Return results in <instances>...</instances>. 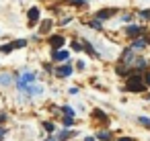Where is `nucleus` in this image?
Instances as JSON below:
<instances>
[{
    "instance_id": "f03ea898",
    "label": "nucleus",
    "mask_w": 150,
    "mask_h": 141,
    "mask_svg": "<svg viewBox=\"0 0 150 141\" xmlns=\"http://www.w3.org/2000/svg\"><path fill=\"white\" fill-rule=\"evenodd\" d=\"M35 82V74L33 72H27V74H23L19 80H17V86L19 88H25V86H29V84H33Z\"/></svg>"
},
{
    "instance_id": "423d86ee",
    "label": "nucleus",
    "mask_w": 150,
    "mask_h": 141,
    "mask_svg": "<svg viewBox=\"0 0 150 141\" xmlns=\"http://www.w3.org/2000/svg\"><path fill=\"white\" fill-rule=\"evenodd\" d=\"M113 15H115V10H113V8H103V10H99V13H97V19H99V21H105V19H111Z\"/></svg>"
},
{
    "instance_id": "cd10ccee",
    "label": "nucleus",
    "mask_w": 150,
    "mask_h": 141,
    "mask_svg": "<svg viewBox=\"0 0 150 141\" xmlns=\"http://www.w3.org/2000/svg\"><path fill=\"white\" fill-rule=\"evenodd\" d=\"M119 141H134L132 137H119Z\"/></svg>"
},
{
    "instance_id": "2f4dec72",
    "label": "nucleus",
    "mask_w": 150,
    "mask_h": 141,
    "mask_svg": "<svg viewBox=\"0 0 150 141\" xmlns=\"http://www.w3.org/2000/svg\"><path fill=\"white\" fill-rule=\"evenodd\" d=\"M148 100H150V94H148Z\"/></svg>"
},
{
    "instance_id": "b1692460",
    "label": "nucleus",
    "mask_w": 150,
    "mask_h": 141,
    "mask_svg": "<svg viewBox=\"0 0 150 141\" xmlns=\"http://www.w3.org/2000/svg\"><path fill=\"white\" fill-rule=\"evenodd\" d=\"M62 110H64V112H66V114H68V117H74V110H72V108H70V106H64V108H62Z\"/></svg>"
},
{
    "instance_id": "9b49d317",
    "label": "nucleus",
    "mask_w": 150,
    "mask_h": 141,
    "mask_svg": "<svg viewBox=\"0 0 150 141\" xmlns=\"http://www.w3.org/2000/svg\"><path fill=\"white\" fill-rule=\"evenodd\" d=\"M54 59H56V61L68 59V51H56V49H54Z\"/></svg>"
},
{
    "instance_id": "a211bd4d",
    "label": "nucleus",
    "mask_w": 150,
    "mask_h": 141,
    "mask_svg": "<svg viewBox=\"0 0 150 141\" xmlns=\"http://www.w3.org/2000/svg\"><path fill=\"white\" fill-rule=\"evenodd\" d=\"M15 47H13V43H6V45H2V47H0V51H2V53H11Z\"/></svg>"
},
{
    "instance_id": "bb28decb",
    "label": "nucleus",
    "mask_w": 150,
    "mask_h": 141,
    "mask_svg": "<svg viewBox=\"0 0 150 141\" xmlns=\"http://www.w3.org/2000/svg\"><path fill=\"white\" fill-rule=\"evenodd\" d=\"M144 84H146V86H150V72L144 76Z\"/></svg>"
},
{
    "instance_id": "4be33fe9",
    "label": "nucleus",
    "mask_w": 150,
    "mask_h": 141,
    "mask_svg": "<svg viewBox=\"0 0 150 141\" xmlns=\"http://www.w3.org/2000/svg\"><path fill=\"white\" fill-rule=\"evenodd\" d=\"M95 117H97V119H101V121H105V123H107V114H103V112H101V110H97V112H95Z\"/></svg>"
},
{
    "instance_id": "f8f14e48",
    "label": "nucleus",
    "mask_w": 150,
    "mask_h": 141,
    "mask_svg": "<svg viewBox=\"0 0 150 141\" xmlns=\"http://www.w3.org/2000/svg\"><path fill=\"white\" fill-rule=\"evenodd\" d=\"M113 135H111V131H99L97 133V139H101V141H109Z\"/></svg>"
},
{
    "instance_id": "f3484780",
    "label": "nucleus",
    "mask_w": 150,
    "mask_h": 141,
    "mask_svg": "<svg viewBox=\"0 0 150 141\" xmlns=\"http://www.w3.org/2000/svg\"><path fill=\"white\" fill-rule=\"evenodd\" d=\"M72 135H74V131H72V133H70V131H62V133L58 135V139H62V141H64V139H70Z\"/></svg>"
},
{
    "instance_id": "aec40b11",
    "label": "nucleus",
    "mask_w": 150,
    "mask_h": 141,
    "mask_svg": "<svg viewBox=\"0 0 150 141\" xmlns=\"http://www.w3.org/2000/svg\"><path fill=\"white\" fill-rule=\"evenodd\" d=\"M68 2H70V4H74V6H84L88 0H68Z\"/></svg>"
},
{
    "instance_id": "c85d7f7f",
    "label": "nucleus",
    "mask_w": 150,
    "mask_h": 141,
    "mask_svg": "<svg viewBox=\"0 0 150 141\" xmlns=\"http://www.w3.org/2000/svg\"><path fill=\"white\" fill-rule=\"evenodd\" d=\"M4 135V127H0V137H2Z\"/></svg>"
},
{
    "instance_id": "c756f323",
    "label": "nucleus",
    "mask_w": 150,
    "mask_h": 141,
    "mask_svg": "<svg viewBox=\"0 0 150 141\" xmlns=\"http://www.w3.org/2000/svg\"><path fill=\"white\" fill-rule=\"evenodd\" d=\"M146 19H148V21H150V10H146Z\"/></svg>"
},
{
    "instance_id": "ddd939ff",
    "label": "nucleus",
    "mask_w": 150,
    "mask_h": 141,
    "mask_svg": "<svg viewBox=\"0 0 150 141\" xmlns=\"http://www.w3.org/2000/svg\"><path fill=\"white\" fill-rule=\"evenodd\" d=\"M115 72H117L119 76H127V74H129V66H123V64H121V66L115 68Z\"/></svg>"
},
{
    "instance_id": "f257e3e1",
    "label": "nucleus",
    "mask_w": 150,
    "mask_h": 141,
    "mask_svg": "<svg viewBox=\"0 0 150 141\" xmlns=\"http://www.w3.org/2000/svg\"><path fill=\"white\" fill-rule=\"evenodd\" d=\"M125 90H129V92H144V90H146V84H144V74H142V72L132 74V76L127 78Z\"/></svg>"
},
{
    "instance_id": "7c9ffc66",
    "label": "nucleus",
    "mask_w": 150,
    "mask_h": 141,
    "mask_svg": "<svg viewBox=\"0 0 150 141\" xmlns=\"http://www.w3.org/2000/svg\"><path fill=\"white\" fill-rule=\"evenodd\" d=\"M47 141H54V137H50V139H47Z\"/></svg>"
},
{
    "instance_id": "393cba45",
    "label": "nucleus",
    "mask_w": 150,
    "mask_h": 141,
    "mask_svg": "<svg viewBox=\"0 0 150 141\" xmlns=\"http://www.w3.org/2000/svg\"><path fill=\"white\" fill-rule=\"evenodd\" d=\"M72 47H74V49H76V51H80V49H82V45H80V43H78V41H74V43H72Z\"/></svg>"
},
{
    "instance_id": "412c9836",
    "label": "nucleus",
    "mask_w": 150,
    "mask_h": 141,
    "mask_svg": "<svg viewBox=\"0 0 150 141\" xmlns=\"http://www.w3.org/2000/svg\"><path fill=\"white\" fill-rule=\"evenodd\" d=\"M91 27H93V29H97V31H101V21H99V19L91 21Z\"/></svg>"
},
{
    "instance_id": "dca6fc26",
    "label": "nucleus",
    "mask_w": 150,
    "mask_h": 141,
    "mask_svg": "<svg viewBox=\"0 0 150 141\" xmlns=\"http://www.w3.org/2000/svg\"><path fill=\"white\" fill-rule=\"evenodd\" d=\"M25 45H27V41H25V39H19V41H13V47H15V49H21V47H25Z\"/></svg>"
},
{
    "instance_id": "39448f33",
    "label": "nucleus",
    "mask_w": 150,
    "mask_h": 141,
    "mask_svg": "<svg viewBox=\"0 0 150 141\" xmlns=\"http://www.w3.org/2000/svg\"><path fill=\"white\" fill-rule=\"evenodd\" d=\"M146 45H148V39L142 37V35H138V39H134V43H132V49L136 51V49H142V47H146Z\"/></svg>"
},
{
    "instance_id": "7ed1b4c3",
    "label": "nucleus",
    "mask_w": 150,
    "mask_h": 141,
    "mask_svg": "<svg viewBox=\"0 0 150 141\" xmlns=\"http://www.w3.org/2000/svg\"><path fill=\"white\" fill-rule=\"evenodd\" d=\"M134 59H136V55H134V49H132V47L121 53V64H123V66H129V68H132V66H134Z\"/></svg>"
},
{
    "instance_id": "5701e85b",
    "label": "nucleus",
    "mask_w": 150,
    "mask_h": 141,
    "mask_svg": "<svg viewBox=\"0 0 150 141\" xmlns=\"http://www.w3.org/2000/svg\"><path fill=\"white\" fill-rule=\"evenodd\" d=\"M72 123H74V117H68V114H66V119H64V125H66V127H70Z\"/></svg>"
},
{
    "instance_id": "6e6552de",
    "label": "nucleus",
    "mask_w": 150,
    "mask_h": 141,
    "mask_svg": "<svg viewBox=\"0 0 150 141\" xmlns=\"http://www.w3.org/2000/svg\"><path fill=\"white\" fill-rule=\"evenodd\" d=\"M37 21H39V8H35V6H33V8L29 10V25L33 27Z\"/></svg>"
},
{
    "instance_id": "2eb2a0df",
    "label": "nucleus",
    "mask_w": 150,
    "mask_h": 141,
    "mask_svg": "<svg viewBox=\"0 0 150 141\" xmlns=\"http://www.w3.org/2000/svg\"><path fill=\"white\" fill-rule=\"evenodd\" d=\"M50 27H52V21H43L39 31H41V33H47V31H50Z\"/></svg>"
},
{
    "instance_id": "6ab92c4d",
    "label": "nucleus",
    "mask_w": 150,
    "mask_h": 141,
    "mask_svg": "<svg viewBox=\"0 0 150 141\" xmlns=\"http://www.w3.org/2000/svg\"><path fill=\"white\" fill-rule=\"evenodd\" d=\"M138 123L144 125V127H150V119L148 117H138Z\"/></svg>"
},
{
    "instance_id": "a878e982",
    "label": "nucleus",
    "mask_w": 150,
    "mask_h": 141,
    "mask_svg": "<svg viewBox=\"0 0 150 141\" xmlns=\"http://www.w3.org/2000/svg\"><path fill=\"white\" fill-rule=\"evenodd\" d=\"M43 127H45V131H50V133H52V131H54V125H52V123H45V125H43Z\"/></svg>"
},
{
    "instance_id": "9d476101",
    "label": "nucleus",
    "mask_w": 150,
    "mask_h": 141,
    "mask_svg": "<svg viewBox=\"0 0 150 141\" xmlns=\"http://www.w3.org/2000/svg\"><path fill=\"white\" fill-rule=\"evenodd\" d=\"M0 84H2V86H11L13 84V76L11 74H0Z\"/></svg>"
},
{
    "instance_id": "4468645a",
    "label": "nucleus",
    "mask_w": 150,
    "mask_h": 141,
    "mask_svg": "<svg viewBox=\"0 0 150 141\" xmlns=\"http://www.w3.org/2000/svg\"><path fill=\"white\" fill-rule=\"evenodd\" d=\"M23 90H27L29 94H41V86H25Z\"/></svg>"
},
{
    "instance_id": "0eeeda50",
    "label": "nucleus",
    "mask_w": 150,
    "mask_h": 141,
    "mask_svg": "<svg viewBox=\"0 0 150 141\" xmlns=\"http://www.w3.org/2000/svg\"><path fill=\"white\" fill-rule=\"evenodd\" d=\"M50 43L54 45V49H60V47H62V45L66 43V39H64L62 35H54V37L50 39Z\"/></svg>"
},
{
    "instance_id": "20e7f679",
    "label": "nucleus",
    "mask_w": 150,
    "mask_h": 141,
    "mask_svg": "<svg viewBox=\"0 0 150 141\" xmlns=\"http://www.w3.org/2000/svg\"><path fill=\"white\" fill-rule=\"evenodd\" d=\"M125 33H127L129 37H138V35L144 33V27H140V25H129V27L125 29Z\"/></svg>"
},
{
    "instance_id": "1a4fd4ad",
    "label": "nucleus",
    "mask_w": 150,
    "mask_h": 141,
    "mask_svg": "<svg viewBox=\"0 0 150 141\" xmlns=\"http://www.w3.org/2000/svg\"><path fill=\"white\" fill-rule=\"evenodd\" d=\"M56 74H58V76H62V78H64V76H70V74H72V66H62V68H56Z\"/></svg>"
}]
</instances>
